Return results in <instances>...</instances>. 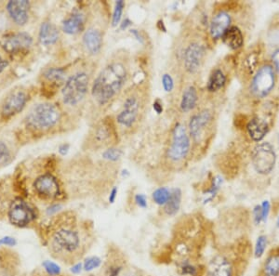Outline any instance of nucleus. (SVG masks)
Returning a JSON list of instances; mask_svg holds the SVG:
<instances>
[{
    "label": "nucleus",
    "instance_id": "nucleus-45",
    "mask_svg": "<svg viewBox=\"0 0 279 276\" xmlns=\"http://www.w3.org/2000/svg\"><path fill=\"white\" fill-rule=\"evenodd\" d=\"M68 150H69V145L68 144H63V145H61L60 148H59L60 154H63V155H65V154H67Z\"/></svg>",
    "mask_w": 279,
    "mask_h": 276
},
{
    "label": "nucleus",
    "instance_id": "nucleus-43",
    "mask_svg": "<svg viewBox=\"0 0 279 276\" xmlns=\"http://www.w3.org/2000/svg\"><path fill=\"white\" fill-rule=\"evenodd\" d=\"M117 187H115L113 190H112V192L110 193V196H109V202L110 203H114L115 201H116V198H117Z\"/></svg>",
    "mask_w": 279,
    "mask_h": 276
},
{
    "label": "nucleus",
    "instance_id": "nucleus-3",
    "mask_svg": "<svg viewBox=\"0 0 279 276\" xmlns=\"http://www.w3.org/2000/svg\"><path fill=\"white\" fill-rule=\"evenodd\" d=\"M89 88V77L85 73H78L70 77L63 90L64 102L69 105H76L84 98Z\"/></svg>",
    "mask_w": 279,
    "mask_h": 276
},
{
    "label": "nucleus",
    "instance_id": "nucleus-32",
    "mask_svg": "<svg viewBox=\"0 0 279 276\" xmlns=\"http://www.w3.org/2000/svg\"><path fill=\"white\" fill-rule=\"evenodd\" d=\"M102 263L101 258L98 257H88L84 262V270L87 271H91L98 268Z\"/></svg>",
    "mask_w": 279,
    "mask_h": 276
},
{
    "label": "nucleus",
    "instance_id": "nucleus-1",
    "mask_svg": "<svg viewBox=\"0 0 279 276\" xmlns=\"http://www.w3.org/2000/svg\"><path fill=\"white\" fill-rule=\"evenodd\" d=\"M127 79V70L122 64L113 63L100 73L92 86V96L99 104L110 102L123 88Z\"/></svg>",
    "mask_w": 279,
    "mask_h": 276
},
{
    "label": "nucleus",
    "instance_id": "nucleus-5",
    "mask_svg": "<svg viewBox=\"0 0 279 276\" xmlns=\"http://www.w3.org/2000/svg\"><path fill=\"white\" fill-rule=\"evenodd\" d=\"M190 149V140L186 133L185 127L182 124H177L172 133V142L170 144L168 156L170 160L178 162L183 159Z\"/></svg>",
    "mask_w": 279,
    "mask_h": 276
},
{
    "label": "nucleus",
    "instance_id": "nucleus-27",
    "mask_svg": "<svg viewBox=\"0 0 279 276\" xmlns=\"http://www.w3.org/2000/svg\"><path fill=\"white\" fill-rule=\"evenodd\" d=\"M44 77L49 82L61 83L65 80V72L60 68H51L46 71Z\"/></svg>",
    "mask_w": 279,
    "mask_h": 276
},
{
    "label": "nucleus",
    "instance_id": "nucleus-11",
    "mask_svg": "<svg viewBox=\"0 0 279 276\" xmlns=\"http://www.w3.org/2000/svg\"><path fill=\"white\" fill-rule=\"evenodd\" d=\"M37 192L45 197L54 198L60 194V186L57 180L50 174L40 176L34 183Z\"/></svg>",
    "mask_w": 279,
    "mask_h": 276
},
{
    "label": "nucleus",
    "instance_id": "nucleus-21",
    "mask_svg": "<svg viewBox=\"0 0 279 276\" xmlns=\"http://www.w3.org/2000/svg\"><path fill=\"white\" fill-rule=\"evenodd\" d=\"M59 39V32L55 26L50 23H44L39 30V40L44 45L54 44Z\"/></svg>",
    "mask_w": 279,
    "mask_h": 276
},
{
    "label": "nucleus",
    "instance_id": "nucleus-18",
    "mask_svg": "<svg viewBox=\"0 0 279 276\" xmlns=\"http://www.w3.org/2000/svg\"><path fill=\"white\" fill-rule=\"evenodd\" d=\"M83 43L88 52L91 54H97L103 46L102 33L97 29H89L83 36Z\"/></svg>",
    "mask_w": 279,
    "mask_h": 276
},
{
    "label": "nucleus",
    "instance_id": "nucleus-46",
    "mask_svg": "<svg viewBox=\"0 0 279 276\" xmlns=\"http://www.w3.org/2000/svg\"><path fill=\"white\" fill-rule=\"evenodd\" d=\"M120 270H121V267H113L111 268L109 276H118Z\"/></svg>",
    "mask_w": 279,
    "mask_h": 276
},
{
    "label": "nucleus",
    "instance_id": "nucleus-22",
    "mask_svg": "<svg viewBox=\"0 0 279 276\" xmlns=\"http://www.w3.org/2000/svg\"><path fill=\"white\" fill-rule=\"evenodd\" d=\"M222 39H223V42L229 48H231L233 50L239 49L241 46L243 45V42H244L242 33L235 26L228 28L227 31L223 34Z\"/></svg>",
    "mask_w": 279,
    "mask_h": 276
},
{
    "label": "nucleus",
    "instance_id": "nucleus-16",
    "mask_svg": "<svg viewBox=\"0 0 279 276\" xmlns=\"http://www.w3.org/2000/svg\"><path fill=\"white\" fill-rule=\"evenodd\" d=\"M231 23V18L227 13H221L216 14L211 21L210 25V34L214 39H220L223 34L227 31Z\"/></svg>",
    "mask_w": 279,
    "mask_h": 276
},
{
    "label": "nucleus",
    "instance_id": "nucleus-36",
    "mask_svg": "<svg viewBox=\"0 0 279 276\" xmlns=\"http://www.w3.org/2000/svg\"><path fill=\"white\" fill-rule=\"evenodd\" d=\"M181 270H182L183 274H188V275H195V272H196V269H195V267L192 266L188 262L182 263Z\"/></svg>",
    "mask_w": 279,
    "mask_h": 276
},
{
    "label": "nucleus",
    "instance_id": "nucleus-24",
    "mask_svg": "<svg viewBox=\"0 0 279 276\" xmlns=\"http://www.w3.org/2000/svg\"><path fill=\"white\" fill-rule=\"evenodd\" d=\"M182 201V192L180 189H174L169 197L168 203L165 205V212L169 215L173 216L179 211Z\"/></svg>",
    "mask_w": 279,
    "mask_h": 276
},
{
    "label": "nucleus",
    "instance_id": "nucleus-40",
    "mask_svg": "<svg viewBox=\"0 0 279 276\" xmlns=\"http://www.w3.org/2000/svg\"><path fill=\"white\" fill-rule=\"evenodd\" d=\"M0 244H6V245H10V246H13L16 244V240L13 237L10 236H6L0 239Z\"/></svg>",
    "mask_w": 279,
    "mask_h": 276
},
{
    "label": "nucleus",
    "instance_id": "nucleus-25",
    "mask_svg": "<svg viewBox=\"0 0 279 276\" xmlns=\"http://www.w3.org/2000/svg\"><path fill=\"white\" fill-rule=\"evenodd\" d=\"M226 78L221 70H215L209 77L208 82V90L214 92L220 90L225 84Z\"/></svg>",
    "mask_w": 279,
    "mask_h": 276
},
{
    "label": "nucleus",
    "instance_id": "nucleus-26",
    "mask_svg": "<svg viewBox=\"0 0 279 276\" xmlns=\"http://www.w3.org/2000/svg\"><path fill=\"white\" fill-rule=\"evenodd\" d=\"M264 273L266 276H279V255L268 257L264 265Z\"/></svg>",
    "mask_w": 279,
    "mask_h": 276
},
{
    "label": "nucleus",
    "instance_id": "nucleus-34",
    "mask_svg": "<svg viewBox=\"0 0 279 276\" xmlns=\"http://www.w3.org/2000/svg\"><path fill=\"white\" fill-rule=\"evenodd\" d=\"M43 267L45 268L46 271L50 274V275H58L61 272V268L57 264L46 260L45 262L43 263Z\"/></svg>",
    "mask_w": 279,
    "mask_h": 276
},
{
    "label": "nucleus",
    "instance_id": "nucleus-38",
    "mask_svg": "<svg viewBox=\"0 0 279 276\" xmlns=\"http://www.w3.org/2000/svg\"><path fill=\"white\" fill-rule=\"evenodd\" d=\"M135 202L137 205L142 208L147 207V200L144 194H137L135 196Z\"/></svg>",
    "mask_w": 279,
    "mask_h": 276
},
{
    "label": "nucleus",
    "instance_id": "nucleus-2",
    "mask_svg": "<svg viewBox=\"0 0 279 276\" xmlns=\"http://www.w3.org/2000/svg\"><path fill=\"white\" fill-rule=\"evenodd\" d=\"M60 118V112L51 103H41L29 113L26 118L27 125L34 129L43 130L56 125Z\"/></svg>",
    "mask_w": 279,
    "mask_h": 276
},
{
    "label": "nucleus",
    "instance_id": "nucleus-39",
    "mask_svg": "<svg viewBox=\"0 0 279 276\" xmlns=\"http://www.w3.org/2000/svg\"><path fill=\"white\" fill-rule=\"evenodd\" d=\"M261 211H262V221H266L269 211H270V203L268 201H264L261 205Z\"/></svg>",
    "mask_w": 279,
    "mask_h": 276
},
{
    "label": "nucleus",
    "instance_id": "nucleus-6",
    "mask_svg": "<svg viewBox=\"0 0 279 276\" xmlns=\"http://www.w3.org/2000/svg\"><path fill=\"white\" fill-rule=\"evenodd\" d=\"M274 86L273 68L269 65L261 67L254 77L251 90L257 97H265L271 92Z\"/></svg>",
    "mask_w": 279,
    "mask_h": 276
},
{
    "label": "nucleus",
    "instance_id": "nucleus-50",
    "mask_svg": "<svg viewBox=\"0 0 279 276\" xmlns=\"http://www.w3.org/2000/svg\"><path fill=\"white\" fill-rule=\"evenodd\" d=\"M277 227H279V218L278 219H277Z\"/></svg>",
    "mask_w": 279,
    "mask_h": 276
},
{
    "label": "nucleus",
    "instance_id": "nucleus-37",
    "mask_svg": "<svg viewBox=\"0 0 279 276\" xmlns=\"http://www.w3.org/2000/svg\"><path fill=\"white\" fill-rule=\"evenodd\" d=\"M254 221L256 224H260L262 221V211H261V206H255L253 210Z\"/></svg>",
    "mask_w": 279,
    "mask_h": 276
},
{
    "label": "nucleus",
    "instance_id": "nucleus-29",
    "mask_svg": "<svg viewBox=\"0 0 279 276\" xmlns=\"http://www.w3.org/2000/svg\"><path fill=\"white\" fill-rule=\"evenodd\" d=\"M124 8H125V3L122 0H119L116 3V7L114 10V13H113V20H112V25L113 26H116L119 24L120 20H121V16L123 13Z\"/></svg>",
    "mask_w": 279,
    "mask_h": 276
},
{
    "label": "nucleus",
    "instance_id": "nucleus-42",
    "mask_svg": "<svg viewBox=\"0 0 279 276\" xmlns=\"http://www.w3.org/2000/svg\"><path fill=\"white\" fill-rule=\"evenodd\" d=\"M273 62L276 69L279 71V50L275 51L273 55Z\"/></svg>",
    "mask_w": 279,
    "mask_h": 276
},
{
    "label": "nucleus",
    "instance_id": "nucleus-14",
    "mask_svg": "<svg viewBox=\"0 0 279 276\" xmlns=\"http://www.w3.org/2000/svg\"><path fill=\"white\" fill-rule=\"evenodd\" d=\"M30 6L27 0H13L10 1L7 5L8 13H10L13 21L19 25L24 26L28 21V9Z\"/></svg>",
    "mask_w": 279,
    "mask_h": 276
},
{
    "label": "nucleus",
    "instance_id": "nucleus-13",
    "mask_svg": "<svg viewBox=\"0 0 279 276\" xmlns=\"http://www.w3.org/2000/svg\"><path fill=\"white\" fill-rule=\"evenodd\" d=\"M204 56V49L197 43L188 46L184 52V66L189 73L193 74L198 70Z\"/></svg>",
    "mask_w": 279,
    "mask_h": 276
},
{
    "label": "nucleus",
    "instance_id": "nucleus-4",
    "mask_svg": "<svg viewBox=\"0 0 279 276\" xmlns=\"http://www.w3.org/2000/svg\"><path fill=\"white\" fill-rule=\"evenodd\" d=\"M275 153L268 142H262L254 148L252 153V164L258 173H270L275 164Z\"/></svg>",
    "mask_w": 279,
    "mask_h": 276
},
{
    "label": "nucleus",
    "instance_id": "nucleus-17",
    "mask_svg": "<svg viewBox=\"0 0 279 276\" xmlns=\"http://www.w3.org/2000/svg\"><path fill=\"white\" fill-rule=\"evenodd\" d=\"M208 276H233V268L227 258L215 257L208 266Z\"/></svg>",
    "mask_w": 279,
    "mask_h": 276
},
{
    "label": "nucleus",
    "instance_id": "nucleus-48",
    "mask_svg": "<svg viewBox=\"0 0 279 276\" xmlns=\"http://www.w3.org/2000/svg\"><path fill=\"white\" fill-rule=\"evenodd\" d=\"M130 25H131V22H130V20L126 19L124 21L122 26H121V29H126Z\"/></svg>",
    "mask_w": 279,
    "mask_h": 276
},
{
    "label": "nucleus",
    "instance_id": "nucleus-35",
    "mask_svg": "<svg viewBox=\"0 0 279 276\" xmlns=\"http://www.w3.org/2000/svg\"><path fill=\"white\" fill-rule=\"evenodd\" d=\"M162 85L164 90L167 92H170L174 88V83L172 77L169 76V74H165L162 77Z\"/></svg>",
    "mask_w": 279,
    "mask_h": 276
},
{
    "label": "nucleus",
    "instance_id": "nucleus-44",
    "mask_svg": "<svg viewBox=\"0 0 279 276\" xmlns=\"http://www.w3.org/2000/svg\"><path fill=\"white\" fill-rule=\"evenodd\" d=\"M81 270H82V264L78 263L72 267L71 271L75 274H78V273H80Z\"/></svg>",
    "mask_w": 279,
    "mask_h": 276
},
{
    "label": "nucleus",
    "instance_id": "nucleus-12",
    "mask_svg": "<svg viewBox=\"0 0 279 276\" xmlns=\"http://www.w3.org/2000/svg\"><path fill=\"white\" fill-rule=\"evenodd\" d=\"M27 102L26 93L23 91H17L7 98L5 103L2 106V116L9 118L20 113L25 108Z\"/></svg>",
    "mask_w": 279,
    "mask_h": 276
},
{
    "label": "nucleus",
    "instance_id": "nucleus-47",
    "mask_svg": "<svg viewBox=\"0 0 279 276\" xmlns=\"http://www.w3.org/2000/svg\"><path fill=\"white\" fill-rule=\"evenodd\" d=\"M7 66H8V63H7L4 59L1 58V56H0V73L2 71H4Z\"/></svg>",
    "mask_w": 279,
    "mask_h": 276
},
{
    "label": "nucleus",
    "instance_id": "nucleus-41",
    "mask_svg": "<svg viewBox=\"0 0 279 276\" xmlns=\"http://www.w3.org/2000/svg\"><path fill=\"white\" fill-rule=\"evenodd\" d=\"M154 110L157 114H161L163 111L162 103H160L158 100L154 103Z\"/></svg>",
    "mask_w": 279,
    "mask_h": 276
},
{
    "label": "nucleus",
    "instance_id": "nucleus-23",
    "mask_svg": "<svg viewBox=\"0 0 279 276\" xmlns=\"http://www.w3.org/2000/svg\"><path fill=\"white\" fill-rule=\"evenodd\" d=\"M197 103V92L194 87H189L182 94L181 108L182 112L188 113L194 109Z\"/></svg>",
    "mask_w": 279,
    "mask_h": 276
},
{
    "label": "nucleus",
    "instance_id": "nucleus-33",
    "mask_svg": "<svg viewBox=\"0 0 279 276\" xmlns=\"http://www.w3.org/2000/svg\"><path fill=\"white\" fill-rule=\"evenodd\" d=\"M10 159H11V154L9 149L4 142L0 141V166L8 164Z\"/></svg>",
    "mask_w": 279,
    "mask_h": 276
},
{
    "label": "nucleus",
    "instance_id": "nucleus-10",
    "mask_svg": "<svg viewBox=\"0 0 279 276\" xmlns=\"http://www.w3.org/2000/svg\"><path fill=\"white\" fill-rule=\"evenodd\" d=\"M140 109V103L137 97L130 96L127 98L123 105V109L117 116V122L121 126L130 128L136 121Z\"/></svg>",
    "mask_w": 279,
    "mask_h": 276
},
{
    "label": "nucleus",
    "instance_id": "nucleus-19",
    "mask_svg": "<svg viewBox=\"0 0 279 276\" xmlns=\"http://www.w3.org/2000/svg\"><path fill=\"white\" fill-rule=\"evenodd\" d=\"M83 26H84V15L82 13L76 12L64 22L63 29L68 35H76L83 29Z\"/></svg>",
    "mask_w": 279,
    "mask_h": 276
},
{
    "label": "nucleus",
    "instance_id": "nucleus-15",
    "mask_svg": "<svg viewBox=\"0 0 279 276\" xmlns=\"http://www.w3.org/2000/svg\"><path fill=\"white\" fill-rule=\"evenodd\" d=\"M210 119H211V114L208 110L202 111L201 113L192 117L189 124V129H190L191 136L195 141L200 140L202 132L205 129V127L210 121Z\"/></svg>",
    "mask_w": 279,
    "mask_h": 276
},
{
    "label": "nucleus",
    "instance_id": "nucleus-49",
    "mask_svg": "<svg viewBox=\"0 0 279 276\" xmlns=\"http://www.w3.org/2000/svg\"><path fill=\"white\" fill-rule=\"evenodd\" d=\"M131 34H133V35L136 37L137 39L143 43L142 38H141V36H139V33L137 32V30H131Z\"/></svg>",
    "mask_w": 279,
    "mask_h": 276
},
{
    "label": "nucleus",
    "instance_id": "nucleus-30",
    "mask_svg": "<svg viewBox=\"0 0 279 276\" xmlns=\"http://www.w3.org/2000/svg\"><path fill=\"white\" fill-rule=\"evenodd\" d=\"M267 238L264 235H260L257 239L256 246H255V257H260L266 248Z\"/></svg>",
    "mask_w": 279,
    "mask_h": 276
},
{
    "label": "nucleus",
    "instance_id": "nucleus-9",
    "mask_svg": "<svg viewBox=\"0 0 279 276\" xmlns=\"http://www.w3.org/2000/svg\"><path fill=\"white\" fill-rule=\"evenodd\" d=\"M32 42V38L27 33H14L2 39L1 45L7 52L17 53L29 49Z\"/></svg>",
    "mask_w": 279,
    "mask_h": 276
},
{
    "label": "nucleus",
    "instance_id": "nucleus-20",
    "mask_svg": "<svg viewBox=\"0 0 279 276\" xmlns=\"http://www.w3.org/2000/svg\"><path fill=\"white\" fill-rule=\"evenodd\" d=\"M247 131L254 141H259L264 138L268 132V125L260 118H253L247 124Z\"/></svg>",
    "mask_w": 279,
    "mask_h": 276
},
{
    "label": "nucleus",
    "instance_id": "nucleus-28",
    "mask_svg": "<svg viewBox=\"0 0 279 276\" xmlns=\"http://www.w3.org/2000/svg\"><path fill=\"white\" fill-rule=\"evenodd\" d=\"M170 194L171 192L167 188H159L153 193V199L157 205L165 206L169 201Z\"/></svg>",
    "mask_w": 279,
    "mask_h": 276
},
{
    "label": "nucleus",
    "instance_id": "nucleus-51",
    "mask_svg": "<svg viewBox=\"0 0 279 276\" xmlns=\"http://www.w3.org/2000/svg\"><path fill=\"white\" fill-rule=\"evenodd\" d=\"M278 142H279V138H278Z\"/></svg>",
    "mask_w": 279,
    "mask_h": 276
},
{
    "label": "nucleus",
    "instance_id": "nucleus-8",
    "mask_svg": "<svg viewBox=\"0 0 279 276\" xmlns=\"http://www.w3.org/2000/svg\"><path fill=\"white\" fill-rule=\"evenodd\" d=\"M53 241L61 250L68 252L77 250L80 244L78 232L68 228H62L55 231Z\"/></svg>",
    "mask_w": 279,
    "mask_h": 276
},
{
    "label": "nucleus",
    "instance_id": "nucleus-7",
    "mask_svg": "<svg viewBox=\"0 0 279 276\" xmlns=\"http://www.w3.org/2000/svg\"><path fill=\"white\" fill-rule=\"evenodd\" d=\"M9 218L13 224L23 227L35 218V214L26 202L22 199H16L13 201L10 207Z\"/></svg>",
    "mask_w": 279,
    "mask_h": 276
},
{
    "label": "nucleus",
    "instance_id": "nucleus-31",
    "mask_svg": "<svg viewBox=\"0 0 279 276\" xmlns=\"http://www.w3.org/2000/svg\"><path fill=\"white\" fill-rule=\"evenodd\" d=\"M122 155V152L117 148H110L103 154L104 159L110 161H117Z\"/></svg>",
    "mask_w": 279,
    "mask_h": 276
}]
</instances>
